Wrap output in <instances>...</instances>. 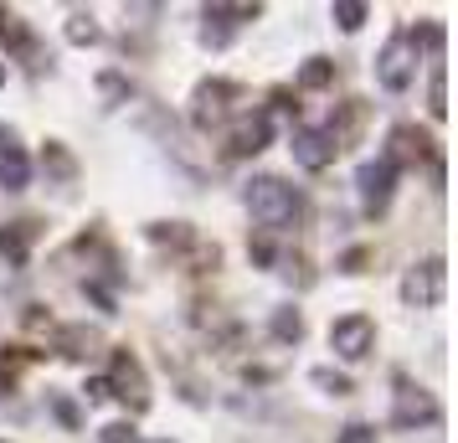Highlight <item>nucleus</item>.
Segmentation results:
<instances>
[{
    "mask_svg": "<svg viewBox=\"0 0 458 443\" xmlns=\"http://www.w3.org/2000/svg\"><path fill=\"white\" fill-rule=\"evenodd\" d=\"M242 201H248L252 222L263 233H289V227L304 222V196L289 181H278V175H252L248 191H242Z\"/></svg>",
    "mask_w": 458,
    "mask_h": 443,
    "instance_id": "f257e3e1",
    "label": "nucleus"
},
{
    "mask_svg": "<svg viewBox=\"0 0 458 443\" xmlns=\"http://www.w3.org/2000/svg\"><path fill=\"white\" fill-rule=\"evenodd\" d=\"M437 422H443L437 397L422 387V381H412V377H402V371H396V377H392V428L417 433V428H437Z\"/></svg>",
    "mask_w": 458,
    "mask_h": 443,
    "instance_id": "f03ea898",
    "label": "nucleus"
},
{
    "mask_svg": "<svg viewBox=\"0 0 458 443\" xmlns=\"http://www.w3.org/2000/svg\"><path fill=\"white\" fill-rule=\"evenodd\" d=\"M448 294V263L443 258H417L412 268L402 274V304L407 310H437Z\"/></svg>",
    "mask_w": 458,
    "mask_h": 443,
    "instance_id": "7ed1b4c3",
    "label": "nucleus"
},
{
    "mask_svg": "<svg viewBox=\"0 0 458 443\" xmlns=\"http://www.w3.org/2000/svg\"><path fill=\"white\" fill-rule=\"evenodd\" d=\"M104 381H108V397H119L129 413H145L149 407V377H145V366H140L134 351H114Z\"/></svg>",
    "mask_w": 458,
    "mask_h": 443,
    "instance_id": "20e7f679",
    "label": "nucleus"
},
{
    "mask_svg": "<svg viewBox=\"0 0 458 443\" xmlns=\"http://www.w3.org/2000/svg\"><path fill=\"white\" fill-rule=\"evenodd\" d=\"M412 78H417V47L407 31H392V42L381 47V57H376V83L386 93H407Z\"/></svg>",
    "mask_w": 458,
    "mask_h": 443,
    "instance_id": "39448f33",
    "label": "nucleus"
},
{
    "mask_svg": "<svg viewBox=\"0 0 458 443\" xmlns=\"http://www.w3.org/2000/svg\"><path fill=\"white\" fill-rule=\"evenodd\" d=\"M355 196H360V211H366V217H381L396 196V170L386 166L381 155H376V160H360V166H355Z\"/></svg>",
    "mask_w": 458,
    "mask_h": 443,
    "instance_id": "423d86ee",
    "label": "nucleus"
},
{
    "mask_svg": "<svg viewBox=\"0 0 458 443\" xmlns=\"http://www.w3.org/2000/svg\"><path fill=\"white\" fill-rule=\"evenodd\" d=\"M232 98H237V83H227V78H207V83H196V93H191V124L201 129V134H211L216 124H227Z\"/></svg>",
    "mask_w": 458,
    "mask_h": 443,
    "instance_id": "0eeeda50",
    "label": "nucleus"
},
{
    "mask_svg": "<svg viewBox=\"0 0 458 443\" xmlns=\"http://www.w3.org/2000/svg\"><path fill=\"white\" fill-rule=\"evenodd\" d=\"M433 155H437L433 134H422L417 124H396L392 134H386V155H381V160H386V166H392L396 175H402V170H417V166H428Z\"/></svg>",
    "mask_w": 458,
    "mask_h": 443,
    "instance_id": "6e6552de",
    "label": "nucleus"
},
{
    "mask_svg": "<svg viewBox=\"0 0 458 443\" xmlns=\"http://www.w3.org/2000/svg\"><path fill=\"white\" fill-rule=\"evenodd\" d=\"M330 351L340 361H366L376 351V319L371 315H340L330 325Z\"/></svg>",
    "mask_w": 458,
    "mask_h": 443,
    "instance_id": "1a4fd4ad",
    "label": "nucleus"
},
{
    "mask_svg": "<svg viewBox=\"0 0 458 443\" xmlns=\"http://www.w3.org/2000/svg\"><path fill=\"white\" fill-rule=\"evenodd\" d=\"M273 145V119L263 108H252V114H237L227 124V155L232 160H248V155H263Z\"/></svg>",
    "mask_w": 458,
    "mask_h": 443,
    "instance_id": "9d476101",
    "label": "nucleus"
},
{
    "mask_svg": "<svg viewBox=\"0 0 458 443\" xmlns=\"http://www.w3.org/2000/svg\"><path fill=\"white\" fill-rule=\"evenodd\" d=\"M258 16H263V5H222V0H216V5L201 11V47H227L232 31L258 21Z\"/></svg>",
    "mask_w": 458,
    "mask_h": 443,
    "instance_id": "9b49d317",
    "label": "nucleus"
},
{
    "mask_svg": "<svg viewBox=\"0 0 458 443\" xmlns=\"http://www.w3.org/2000/svg\"><path fill=\"white\" fill-rule=\"evenodd\" d=\"M289 149H293V166H304V170H325V166H335V155H340V145L330 140V129H314V124L293 129Z\"/></svg>",
    "mask_w": 458,
    "mask_h": 443,
    "instance_id": "f8f14e48",
    "label": "nucleus"
},
{
    "mask_svg": "<svg viewBox=\"0 0 458 443\" xmlns=\"http://www.w3.org/2000/svg\"><path fill=\"white\" fill-rule=\"evenodd\" d=\"M31 186V155L16 145V129L0 124V191H26Z\"/></svg>",
    "mask_w": 458,
    "mask_h": 443,
    "instance_id": "ddd939ff",
    "label": "nucleus"
},
{
    "mask_svg": "<svg viewBox=\"0 0 458 443\" xmlns=\"http://www.w3.org/2000/svg\"><path fill=\"white\" fill-rule=\"evenodd\" d=\"M0 47H5V52H21V57H37L31 67H52V57H42L37 42H31V26H26L16 11H5V5H0Z\"/></svg>",
    "mask_w": 458,
    "mask_h": 443,
    "instance_id": "4468645a",
    "label": "nucleus"
},
{
    "mask_svg": "<svg viewBox=\"0 0 458 443\" xmlns=\"http://www.w3.org/2000/svg\"><path fill=\"white\" fill-rule=\"evenodd\" d=\"M104 351V336H98V325H63L57 330V356L67 361H88Z\"/></svg>",
    "mask_w": 458,
    "mask_h": 443,
    "instance_id": "2eb2a0df",
    "label": "nucleus"
},
{
    "mask_svg": "<svg viewBox=\"0 0 458 443\" xmlns=\"http://www.w3.org/2000/svg\"><path fill=\"white\" fill-rule=\"evenodd\" d=\"M42 170H47V181H52V186H72V181H78V160H72V149H67L63 140H47Z\"/></svg>",
    "mask_w": 458,
    "mask_h": 443,
    "instance_id": "dca6fc26",
    "label": "nucleus"
},
{
    "mask_svg": "<svg viewBox=\"0 0 458 443\" xmlns=\"http://www.w3.org/2000/svg\"><path fill=\"white\" fill-rule=\"evenodd\" d=\"M268 336L278 340V345H299L304 340V310L299 304H278L268 319Z\"/></svg>",
    "mask_w": 458,
    "mask_h": 443,
    "instance_id": "f3484780",
    "label": "nucleus"
},
{
    "mask_svg": "<svg viewBox=\"0 0 458 443\" xmlns=\"http://www.w3.org/2000/svg\"><path fill=\"white\" fill-rule=\"evenodd\" d=\"M26 253H31V222L0 227V258H5L11 268H26Z\"/></svg>",
    "mask_w": 458,
    "mask_h": 443,
    "instance_id": "a211bd4d",
    "label": "nucleus"
},
{
    "mask_svg": "<svg viewBox=\"0 0 458 443\" xmlns=\"http://www.w3.org/2000/svg\"><path fill=\"white\" fill-rule=\"evenodd\" d=\"M145 237L155 243V248H196V233H191V222H149Z\"/></svg>",
    "mask_w": 458,
    "mask_h": 443,
    "instance_id": "6ab92c4d",
    "label": "nucleus"
},
{
    "mask_svg": "<svg viewBox=\"0 0 458 443\" xmlns=\"http://www.w3.org/2000/svg\"><path fill=\"white\" fill-rule=\"evenodd\" d=\"M63 37L72 47H98V42H104V26L93 21V11H72L67 26H63Z\"/></svg>",
    "mask_w": 458,
    "mask_h": 443,
    "instance_id": "aec40b11",
    "label": "nucleus"
},
{
    "mask_svg": "<svg viewBox=\"0 0 458 443\" xmlns=\"http://www.w3.org/2000/svg\"><path fill=\"white\" fill-rule=\"evenodd\" d=\"M330 21L340 26V31H360V26L371 21V5H366V0H335Z\"/></svg>",
    "mask_w": 458,
    "mask_h": 443,
    "instance_id": "412c9836",
    "label": "nucleus"
},
{
    "mask_svg": "<svg viewBox=\"0 0 458 443\" xmlns=\"http://www.w3.org/2000/svg\"><path fill=\"white\" fill-rule=\"evenodd\" d=\"M335 83V63L330 57H310V63L299 67V88H310V93H319V88Z\"/></svg>",
    "mask_w": 458,
    "mask_h": 443,
    "instance_id": "4be33fe9",
    "label": "nucleus"
},
{
    "mask_svg": "<svg viewBox=\"0 0 458 443\" xmlns=\"http://www.w3.org/2000/svg\"><path fill=\"white\" fill-rule=\"evenodd\" d=\"M310 381L319 387V392H325V397H351V392H355L351 377H345V371H335V366H314Z\"/></svg>",
    "mask_w": 458,
    "mask_h": 443,
    "instance_id": "5701e85b",
    "label": "nucleus"
},
{
    "mask_svg": "<svg viewBox=\"0 0 458 443\" xmlns=\"http://www.w3.org/2000/svg\"><path fill=\"white\" fill-rule=\"evenodd\" d=\"M428 114H433V119H448V72H443V63H433V83H428Z\"/></svg>",
    "mask_w": 458,
    "mask_h": 443,
    "instance_id": "b1692460",
    "label": "nucleus"
},
{
    "mask_svg": "<svg viewBox=\"0 0 458 443\" xmlns=\"http://www.w3.org/2000/svg\"><path fill=\"white\" fill-rule=\"evenodd\" d=\"M52 413H57V422H63V428H83V413H78V402L72 397H63V392H52Z\"/></svg>",
    "mask_w": 458,
    "mask_h": 443,
    "instance_id": "393cba45",
    "label": "nucleus"
},
{
    "mask_svg": "<svg viewBox=\"0 0 458 443\" xmlns=\"http://www.w3.org/2000/svg\"><path fill=\"white\" fill-rule=\"evenodd\" d=\"M98 443H145V433L134 422H108V428H98Z\"/></svg>",
    "mask_w": 458,
    "mask_h": 443,
    "instance_id": "a878e982",
    "label": "nucleus"
},
{
    "mask_svg": "<svg viewBox=\"0 0 458 443\" xmlns=\"http://www.w3.org/2000/svg\"><path fill=\"white\" fill-rule=\"evenodd\" d=\"M98 88H104L108 108H114V104H129V93H134V88H129L124 78H119V72H104V78H98Z\"/></svg>",
    "mask_w": 458,
    "mask_h": 443,
    "instance_id": "bb28decb",
    "label": "nucleus"
},
{
    "mask_svg": "<svg viewBox=\"0 0 458 443\" xmlns=\"http://www.w3.org/2000/svg\"><path fill=\"white\" fill-rule=\"evenodd\" d=\"M335 443H376V428H371V422H345Z\"/></svg>",
    "mask_w": 458,
    "mask_h": 443,
    "instance_id": "cd10ccee",
    "label": "nucleus"
},
{
    "mask_svg": "<svg viewBox=\"0 0 458 443\" xmlns=\"http://www.w3.org/2000/svg\"><path fill=\"white\" fill-rule=\"evenodd\" d=\"M83 294L93 299V304H98V310H104V315H119V310H114V294H108L104 284H93V278H83Z\"/></svg>",
    "mask_w": 458,
    "mask_h": 443,
    "instance_id": "c85d7f7f",
    "label": "nucleus"
},
{
    "mask_svg": "<svg viewBox=\"0 0 458 443\" xmlns=\"http://www.w3.org/2000/svg\"><path fill=\"white\" fill-rule=\"evenodd\" d=\"M83 397H88V407H98V402H108V381H104V377H88Z\"/></svg>",
    "mask_w": 458,
    "mask_h": 443,
    "instance_id": "c756f323",
    "label": "nucleus"
},
{
    "mask_svg": "<svg viewBox=\"0 0 458 443\" xmlns=\"http://www.w3.org/2000/svg\"><path fill=\"white\" fill-rule=\"evenodd\" d=\"M248 253H252V263H273V248H268V237H258V243H248Z\"/></svg>",
    "mask_w": 458,
    "mask_h": 443,
    "instance_id": "7c9ffc66",
    "label": "nucleus"
},
{
    "mask_svg": "<svg viewBox=\"0 0 458 443\" xmlns=\"http://www.w3.org/2000/svg\"><path fill=\"white\" fill-rule=\"evenodd\" d=\"M11 387H16V381H11V371H0V397H11Z\"/></svg>",
    "mask_w": 458,
    "mask_h": 443,
    "instance_id": "2f4dec72",
    "label": "nucleus"
},
{
    "mask_svg": "<svg viewBox=\"0 0 458 443\" xmlns=\"http://www.w3.org/2000/svg\"><path fill=\"white\" fill-rule=\"evenodd\" d=\"M0 83H5V63H0Z\"/></svg>",
    "mask_w": 458,
    "mask_h": 443,
    "instance_id": "473e14b6",
    "label": "nucleus"
},
{
    "mask_svg": "<svg viewBox=\"0 0 458 443\" xmlns=\"http://www.w3.org/2000/svg\"><path fill=\"white\" fill-rule=\"evenodd\" d=\"M165 443H175V439H165Z\"/></svg>",
    "mask_w": 458,
    "mask_h": 443,
    "instance_id": "72a5a7b5",
    "label": "nucleus"
},
{
    "mask_svg": "<svg viewBox=\"0 0 458 443\" xmlns=\"http://www.w3.org/2000/svg\"><path fill=\"white\" fill-rule=\"evenodd\" d=\"M0 443H5V439H0Z\"/></svg>",
    "mask_w": 458,
    "mask_h": 443,
    "instance_id": "f704fd0d",
    "label": "nucleus"
}]
</instances>
